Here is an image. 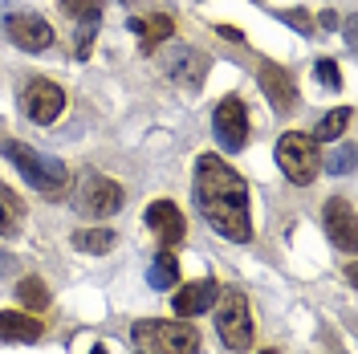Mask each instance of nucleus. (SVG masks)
Wrapping results in <instances>:
<instances>
[{"label": "nucleus", "mask_w": 358, "mask_h": 354, "mask_svg": "<svg viewBox=\"0 0 358 354\" xmlns=\"http://www.w3.org/2000/svg\"><path fill=\"white\" fill-rule=\"evenodd\" d=\"M196 208L200 216L224 241L245 244L252 236L248 220V183L241 171H232L220 155H200L196 159Z\"/></svg>", "instance_id": "nucleus-1"}, {"label": "nucleus", "mask_w": 358, "mask_h": 354, "mask_svg": "<svg viewBox=\"0 0 358 354\" xmlns=\"http://www.w3.org/2000/svg\"><path fill=\"white\" fill-rule=\"evenodd\" d=\"M4 159H8V163L24 176V183L37 187L41 196H62L69 187L66 163L53 159V155H45V151H37V147H29V143H21V139H4Z\"/></svg>", "instance_id": "nucleus-2"}, {"label": "nucleus", "mask_w": 358, "mask_h": 354, "mask_svg": "<svg viewBox=\"0 0 358 354\" xmlns=\"http://www.w3.org/2000/svg\"><path fill=\"white\" fill-rule=\"evenodd\" d=\"M134 346L143 354H200V330L179 322H134Z\"/></svg>", "instance_id": "nucleus-3"}, {"label": "nucleus", "mask_w": 358, "mask_h": 354, "mask_svg": "<svg viewBox=\"0 0 358 354\" xmlns=\"http://www.w3.org/2000/svg\"><path fill=\"white\" fill-rule=\"evenodd\" d=\"M277 163H281V171L289 183L297 187H306L313 179L322 176V151H317V139L313 134H301V131H289L277 139Z\"/></svg>", "instance_id": "nucleus-4"}, {"label": "nucleus", "mask_w": 358, "mask_h": 354, "mask_svg": "<svg viewBox=\"0 0 358 354\" xmlns=\"http://www.w3.org/2000/svg\"><path fill=\"white\" fill-rule=\"evenodd\" d=\"M216 330L228 351H248L252 346V318H248V302L241 289H220L216 293Z\"/></svg>", "instance_id": "nucleus-5"}, {"label": "nucleus", "mask_w": 358, "mask_h": 354, "mask_svg": "<svg viewBox=\"0 0 358 354\" xmlns=\"http://www.w3.org/2000/svg\"><path fill=\"white\" fill-rule=\"evenodd\" d=\"M73 208L90 216V220H102V216H114L122 208V187L114 179L98 176V171H86L78 179V192H73Z\"/></svg>", "instance_id": "nucleus-6"}, {"label": "nucleus", "mask_w": 358, "mask_h": 354, "mask_svg": "<svg viewBox=\"0 0 358 354\" xmlns=\"http://www.w3.org/2000/svg\"><path fill=\"white\" fill-rule=\"evenodd\" d=\"M163 73L176 82V86L183 90H200L203 86V78H208V53H200V49H192V45H171L167 53H163Z\"/></svg>", "instance_id": "nucleus-7"}, {"label": "nucleus", "mask_w": 358, "mask_h": 354, "mask_svg": "<svg viewBox=\"0 0 358 354\" xmlns=\"http://www.w3.org/2000/svg\"><path fill=\"white\" fill-rule=\"evenodd\" d=\"M21 106L37 127H49V122H57V114L66 111V90L57 82H49V78H33L21 94Z\"/></svg>", "instance_id": "nucleus-8"}, {"label": "nucleus", "mask_w": 358, "mask_h": 354, "mask_svg": "<svg viewBox=\"0 0 358 354\" xmlns=\"http://www.w3.org/2000/svg\"><path fill=\"white\" fill-rule=\"evenodd\" d=\"M212 131H216V143H220L224 151H241L248 143V111L245 102L236 98V94H228L216 114H212Z\"/></svg>", "instance_id": "nucleus-9"}, {"label": "nucleus", "mask_w": 358, "mask_h": 354, "mask_svg": "<svg viewBox=\"0 0 358 354\" xmlns=\"http://www.w3.org/2000/svg\"><path fill=\"white\" fill-rule=\"evenodd\" d=\"M4 33H8V41L24 49V53H41L53 45V24L37 17V13H17V17H8L4 21Z\"/></svg>", "instance_id": "nucleus-10"}, {"label": "nucleus", "mask_w": 358, "mask_h": 354, "mask_svg": "<svg viewBox=\"0 0 358 354\" xmlns=\"http://www.w3.org/2000/svg\"><path fill=\"white\" fill-rule=\"evenodd\" d=\"M257 82H261L268 106H273L277 114H289L293 106H297V82L289 78V69H285V66H273V62H265V66H261V73H257Z\"/></svg>", "instance_id": "nucleus-11"}, {"label": "nucleus", "mask_w": 358, "mask_h": 354, "mask_svg": "<svg viewBox=\"0 0 358 354\" xmlns=\"http://www.w3.org/2000/svg\"><path fill=\"white\" fill-rule=\"evenodd\" d=\"M322 220H326V236L330 244H338L342 253H355V208L346 204L342 196L326 199V208H322Z\"/></svg>", "instance_id": "nucleus-12"}, {"label": "nucleus", "mask_w": 358, "mask_h": 354, "mask_svg": "<svg viewBox=\"0 0 358 354\" xmlns=\"http://www.w3.org/2000/svg\"><path fill=\"white\" fill-rule=\"evenodd\" d=\"M147 228L171 248V244L183 241V212H179L171 199H155V204L147 208Z\"/></svg>", "instance_id": "nucleus-13"}, {"label": "nucleus", "mask_w": 358, "mask_h": 354, "mask_svg": "<svg viewBox=\"0 0 358 354\" xmlns=\"http://www.w3.org/2000/svg\"><path fill=\"white\" fill-rule=\"evenodd\" d=\"M216 293H220V285L212 281V277H200V281H192V285H183L176 293V313L179 318H196V313L212 310V302H216Z\"/></svg>", "instance_id": "nucleus-14"}, {"label": "nucleus", "mask_w": 358, "mask_h": 354, "mask_svg": "<svg viewBox=\"0 0 358 354\" xmlns=\"http://www.w3.org/2000/svg\"><path fill=\"white\" fill-rule=\"evenodd\" d=\"M0 338H4V342H37V338H41V322H37L33 313L0 310Z\"/></svg>", "instance_id": "nucleus-15"}, {"label": "nucleus", "mask_w": 358, "mask_h": 354, "mask_svg": "<svg viewBox=\"0 0 358 354\" xmlns=\"http://www.w3.org/2000/svg\"><path fill=\"white\" fill-rule=\"evenodd\" d=\"M131 33H138V37H143V49L151 53L155 45L171 41L176 21H171V17H163V13H155V17H147V21H131Z\"/></svg>", "instance_id": "nucleus-16"}, {"label": "nucleus", "mask_w": 358, "mask_h": 354, "mask_svg": "<svg viewBox=\"0 0 358 354\" xmlns=\"http://www.w3.org/2000/svg\"><path fill=\"white\" fill-rule=\"evenodd\" d=\"M24 224V204L13 187L0 183V236H17Z\"/></svg>", "instance_id": "nucleus-17"}, {"label": "nucleus", "mask_w": 358, "mask_h": 354, "mask_svg": "<svg viewBox=\"0 0 358 354\" xmlns=\"http://www.w3.org/2000/svg\"><path fill=\"white\" fill-rule=\"evenodd\" d=\"M147 281L155 289H171L179 281V261H176V253L171 248H163L155 261H151V269H147Z\"/></svg>", "instance_id": "nucleus-18"}, {"label": "nucleus", "mask_w": 358, "mask_h": 354, "mask_svg": "<svg viewBox=\"0 0 358 354\" xmlns=\"http://www.w3.org/2000/svg\"><path fill=\"white\" fill-rule=\"evenodd\" d=\"M73 248L78 253H110L114 232L110 228H82V232H73Z\"/></svg>", "instance_id": "nucleus-19"}, {"label": "nucleus", "mask_w": 358, "mask_h": 354, "mask_svg": "<svg viewBox=\"0 0 358 354\" xmlns=\"http://www.w3.org/2000/svg\"><path fill=\"white\" fill-rule=\"evenodd\" d=\"M346 122H350V106H338V111H330L317 127H313V139H317V143H334L338 134L346 131Z\"/></svg>", "instance_id": "nucleus-20"}, {"label": "nucleus", "mask_w": 358, "mask_h": 354, "mask_svg": "<svg viewBox=\"0 0 358 354\" xmlns=\"http://www.w3.org/2000/svg\"><path fill=\"white\" fill-rule=\"evenodd\" d=\"M17 297H21L24 310H45L49 306V289H45L41 277H24L21 285H17Z\"/></svg>", "instance_id": "nucleus-21"}, {"label": "nucleus", "mask_w": 358, "mask_h": 354, "mask_svg": "<svg viewBox=\"0 0 358 354\" xmlns=\"http://www.w3.org/2000/svg\"><path fill=\"white\" fill-rule=\"evenodd\" d=\"M69 17H78L82 24H98L102 21V0H62Z\"/></svg>", "instance_id": "nucleus-22"}, {"label": "nucleus", "mask_w": 358, "mask_h": 354, "mask_svg": "<svg viewBox=\"0 0 358 354\" xmlns=\"http://www.w3.org/2000/svg\"><path fill=\"white\" fill-rule=\"evenodd\" d=\"M313 73H317V82L326 90H338L342 86V73H338V62H330V57H322L317 66H313Z\"/></svg>", "instance_id": "nucleus-23"}, {"label": "nucleus", "mask_w": 358, "mask_h": 354, "mask_svg": "<svg viewBox=\"0 0 358 354\" xmlns=\"http://www.w3.org/2000/svg\"><path fill=\"white\" fill-rule=\"evenodd\" d=\"M281 21H285V24H293L297 33H306V37H313V17H310V13H301V8H285V13H281Z\"/></svg>", "instance_id": "nucleus-24"}, {"label": "nucleus", "mask_w": 358, "mask_h": 354, "mask_svg": "<svg viewBox=\"0 0 358 354\" xmlns=\"http://www.w3.org/2000/svg\"><path fill=\"white\" fill-rule=\"evenodd\" d=\"M350 167H355V147L346 143V147L330 159V171H334V176H350Z\"/></svg>", "instance_id": "nucleus-25"}, {"label": "nucleus", "mask_w": 358, "mask_h": 354, "mask_svg": "<svg viewBox=\"0 0 358 354\" xmlns=\"http://www.w3.org/2000/svg\"><path fill=\"white\" fill-rule=\"evenodd\" d=\"M94 33H98V24H82V29H78V57H90Z\"/></svg>", "instance_id": "nucleus-26"}, {"label": "nucleus", "mask_w": 358, "mask_h": 354, "mask_svg": "<svg viewBox=\"0 0 358 354\" xmlns=\"http://www.w3.org/2000/svg\"><path fill=\"white\" fill-rule=\"evenodd\" d=\"M216 33H220L224 41H241V37H245V33H241L236 24H216Z\"/></svg>", "instance_id": "nucleus-27"}, {"label": "nucleus", "mask_w": 358, "mask_h": 354, "mask_svg": "<svg viewBox=\"0 0 358 354\" xmlns=\"http://www.w3.org/2000/svg\"><path fill=\"white\" fill-rule=\"evenodd\" d=\"M317 24H322V29H334V24H338V17H334V13H330V8H326V13L317 17Z\"/></svg>", "instance_id": "nucleus-28"}]
</instances>
